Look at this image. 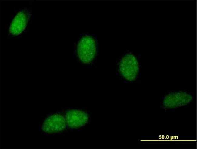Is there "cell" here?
Listing matches in <instances>:
<instances>
[{
  "label": "cell",
  "instance_id": "cell-3",
  "mask_svg": "<svg viewBox=\"0 0 197 149\" xmlns=\"http://www.w3.org/2000/svg\"><path fill=\"white\" fill-rule=\"evenodd\" d=\"M119 69L123 77L131 82L136 79L139 71L138 62L132 54L126 55L121 60Z\"/></svg>",
  "mask_w": 197,
  "mask_h": 149
},
{
  "label": "cell",
  "instance_id": "cell-1",
  "mask_svg": "<svg viewBox=\"0 0 197 149\" xmlns=\"http://www.w3.org/2000/svg\"><path fill=\"white\" fill-rule=\"evenodd\" d=\"M193 100L190 93L184 91H175L167 93L164 96L162 106L164 109H175L185 106Z\"/></svg>",
  "mask_w": 197,
  "mask_h": 149
},
{
  "label": "cell",
  "instance_id": "cell-4",
  "mask_svg": "<svg viewBox=\"0 0 197 149\" xmlns=\"http://www.w3.org/2000/svg\"><path fill=\"white\" fill-rule=\"evenodd\" d=\"M65 127L64 118L61 115L55 114L47 117L44 120L42 129L45 132L52 133L62 131Z\"/></svg>",
  "mask_w": 197,
  "mask_h": 149
},
{
  "label": "cell",
  "instance_id": "cell-6",
  "mask_svg": "<svg viewBox=\"0 0 197 149\" xmlns=\"http://www.w3.org/2000/svg\"><path fill=\"white\" fill-rule=\"evenodd\" d=\"M25 14L21 13L18 14L13 19L11 26V31L13 33H19L25 29L26 23L27 19Z\"/></svg>",
  "mask_w": 197,
  "mask_h": 149
},
{
  "label": "cell",
  "instance_id": "cell-5",
  "mask_svg": "<svg viewBox=\"0 0 197 149\" xmlns=\"http://www.w3.org/2000/svg\"><path fill=\"white\" fill-rule=\"evenodd\" d=\"M65 120L69 127L77 128L85 125L88 121V117L85 112L73 109L67 112L65 116Z\"/></svg>",
  "mask_w": 197,
  "mask_h": 149
},
{
  "label": "cell",
  "instance_id": "cell-2",
  "mask_svg": "<svg viewBox=\"0 0 197 149\" xmlns=\"http://www.w3.org/2000/svg\"><path fill=\"white\" fill-rule=\"evenodd\" d=\"M77 52L78 58L83 63L87 64L91 62L96 53L94 39L89 35L84 36L78 43Z\"/></svg>",
  "mask_w": 197,
  "mask_h": 149
}]
</instances>
